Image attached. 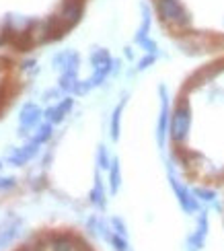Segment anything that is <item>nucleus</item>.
I'll use <instances>...</instances> for the list:
<instances>
[{"instance_id":"f257e3e1","label":"nucleus","mask_w":224,"mask_h":251,"mask_svg":"<svg viewBox=\"0 0 224 251\" xmlns=\"http://www.w3.org/2000/svg\"><path fill=\"white\" fill-rule=\"evenodd\" d=\"M156 4V13L169 27L173 29H187L189 27V19L187 13L183 10L179 0H154Z\"/></svg>"},{"instance_id":"f03ea898","label":"nucleus","mask_w":224,"mask_h":251,"mask_svg":"<svg viewBox=\"0 0 224 251\" xmlns=\"http://www.w3.org/2000/svg\"><path fill=\"white\" fill-rule=\"evenodd\" d=\"M189 124H191V116H189L187 103H179V105L175 107V111L171 113V124H169L171 138H173L175 144H181L187 138Z\"/></svg>"},{"instance_id":"7ed1b4c3","label":"nucleus","mask_w":224,"mask_h":251,"mask_svg":"<svg viewBox=\"0 0 224 251\" xmlns=\"http://www.w3.org/2000/svg\"><path fill=\"white\" fill-rule=\"evenodd\" d=\"M169 179H171V187H173V192H175V196H177V200H179L181 208H183L187 214L198 212V208H199L198 198H194V194H191L187 187L173 175V169H171V167H169Z\"/></svg>"},{"instance_id":"20e7f679","label":"nucleus","mask_w":224,"mask_h":251,"mask_svg":"<svg viewBox=\"0 0 224 251\" xmlns=\"http://www.w3.org/2000/svg\"><path fill=\"white\" fill-rule=\"evenodd\" d=\"M158 95H161V113H158V124H156V142H158V149H165V138H167V128L171 124V116H169L167 89L163 85L158 87Z\"/></svg>"},{"instance_id":"39448f33","label":"nucleus","mask_w":224,"mask_h":251,"mask_svg":"<svg viewBox=\"0 0 224 251\" xmlns=\"http://www.w3.org/2000/svg\"><path fill=\"white\" fill-rule=\"evenodd\" d=\"M68 29L74 27L82 17V0H64L60 6V13L56 15Z\"/></svg>"},{"instance_id":"423d86ee","label":"nucleus","mask_w":224,"mask_h":251,"mask_svg":"<svg viewBox=\"0 0 224 251\" xmlns=\"http://www.w3.org/2000/svg\"><path fill=\"white\" fill-rule=\"evenodd\" d=\"M44 116V111H41L35 103H25L23 107H21V113H19V122H21V132H25L27 128H33L37 126V122L41 120Z\"/></svg>"},{"instance_id":"0eeeda50","label":"nucleus","mask_w":224,"mask_h":251,"mask_svg":"<svg viewBox=\"0 0 224 251\" xmlns=\"http://www.w3.org/2000/svg\"><path fill=\"white\" fill-rule=\"evenodd\" d=\"M37 152H39V144H35L33 140H31L27 146H23V149L10 151V154H8V163H10V165H15V167H21V165H25L27 161L33 159Z\"/></svg>"},{"instance_id":"6e6552de","label":"nucleus","mask_w":224,"mask_h":251,"mask_svg":"<svg viewBox=\"0 0 224 251\" xmlns=\"http://www.w3.org/2000/svg\"><path fill=\"white\" fill-rule=\"evenodd\" d=\"M78 64H80V58L74 50H66L54 58V66L60 72H78Z\"/></svg>"},{"instance_id":"1a4fd4ad","label":"nucleus","mask_w":224,"mask_h":251,"mask_svg":"<svg viewBox=\"0 0 224 251\" xmlns=\"http://www.w3.org/2000/svg\"><path fill=\"white\" fill-rule=\"evenodd\" d=\"M206 235H208V214H206V210H204V212H199V218H198V231H196L194 235H189V239H187L189 251L201 249Z\"/></svg>"},{"instance_id":"9d476101","label":"nucleus","mask_w":224,"mask_h":251,"mask_svg":"<svg viewBox=\"0 0 224 251\" xmlns=\"http://www.w3.org/2000/svg\"><path fill=\"white\" fill-rule=\"evenodd\" d=\"M72 105H74V99L66 97V99H62L58 105L48 107V109H46V118H48V122H50V124H60L64 118L68 116V111L72 109Z\"/></svg>"},{"instance_id":"9b49d317","label":"nucleus","mask_w":224,"mask_h":251,"mask_svg":"<svg viewBox=\"0 0 224 251\" xmlns=\"http://www.w3.org/2000/svg\"><path fill=\"white\" fill-rule=\"evenodd\" d=\"M19 228H21V221H19V218H10V221L4 226H0V249L8 247L10 243L15 241L17 235H19Z\"/></svg>"},{"instance_id":"f8f14e48","label":"nucleus","mask_w":224,"mask_h":251,"mask_svg":"<svg viewBox=\"0 0 224 251\" xmlns=\"http://www.w3.org/2000/svg\"><path fill=\"white\" fill-rule=\"evenodd\" d=\"M91 62H93V66L95 70H101V72H111V66H113V60L109 56V51L107 50H103V48H97V50H93V54H91Z\"/></svg>"},{"instance_id":"ddd939ff","label":"nucleus","mask_w":224,"mask_h":251,"mask_svg":"<svg viewBox=\"0 0 224 251\" xmlns=\"http://www.w3.org/2000/svg\"><path fill=\"white\" fill-rule=\"evenodd\" d=\"M89 198H91V204H93L95 208H99V210H105V206H107V198H105V187H103V181H101L99 173H95V185H93Z\"/></svg>"},{"instance_id":"4468645a","label":"nucleus","mask_w":224,"mask_h":251,"mask_svg":"<svg viewBox=\"0 0 224 251\" xmlns=\"http://www.w3.org/2000/svg\"><path fill=\"white\" fill-rule=\"evenodd\" d=\"M148 31H150V13H148V6L142 4V25H140V29H138V33L134 37V41L138 46H140L144 39H148Z\"/></svg>"},{"instance_id":"2eb2a0df","label":"nucleus","mask_w":224,"mask_h":251,"mask_svg":"<svg viewBox=\"0 0 224 251\" xmlns=\"http://www.w3.org/2000/svg\"><path fill=\"white\" fill-rule=\"evenodd\" d=\"M125 107V97L120 101V105L113 109V116H111V140L120 138V120H122V111Z\"/></svg>"},{"instance_id":"dca6fc26","label":"nucleus","mask_w":224,"mask_h":251,"mask_svg":"<svg viewBox=\"0 0 224 251\" xmlns=\"http://www.w3.org/2000/svg\"><path fill=\"white\" fill-rule=\"evenodd\" d=\"M122 183V173H120V161L113 159L111 167H109V185H111V194H117Z\"/></svg>"},{"instance_id":"f3484780","label":"nucleus","mask_w":224,"mask_h":251,"mask_svg":"<svg viewBox=\"0 0 224 251\" xmlns=\"http://www.w3.org/2000/svg\"><path fill=\"white\" fill-rule=\"evenodd\" d=\"M78 72H62L60 75V89L62 91H66V93H74V87H76V78Z\"/></svg>"},{"instance_id":"a211bd4d","label":"nucleus","mask_w":224,"mask_h":251,"mask_svg":"<svg viewBox=\"0 0 224 251\" xmlns=\"http://www.w3.org/2000/svg\"><path fill=\"white\" fill-rule=\"evenodd\" d=\"M51 126H54V124H44V126H39V130L33 134V138H31V140H33L35 144H44V142H48L50 138H51V132H54V128H51Z\"/></svg>"},{"instance_id":"6ab92c4d","label":"nucleus","mask_w":224,"mask_h":251,"mask_svg":"<svg viewBox=\"0 0 224 251\" xmlns=\"http://www.w3.org/2000/svg\"><path fill=\"white\" fill-rule=\"evenodd\" d=\"M51 251H72L70 237H66V235L54 237V241H51Z\"/></svg>"},{"instance_id":"aec40b11","label":"nucleus","mask_w":224,"mask_h":251,"mask_svg":"<svg viewBox=\"0 0 224 251\" xmlns=\"http://www.w3.org/2000/svg\"><path fill=\"white\" fill-rule=\"evenodd\" d=\"M97 163H99V169H109L111 167V159H109V151H107V146H99V151H97Z\"/></svg>"},{"instance_id":"412c9836","label":"nucleus","mask_w":224,"mask_h":251,"mask_svg":"<svg viewBox=\"0 0 224 251\" xmlns=\"http://www.w3.org/2000/svg\"><path fill=\"white\" fill-rule=\"evenodd\" d=\"M111 245H113L115 251H127V249H130V245H127V239L122 237V235H115V233L111 237Z\"/></svg>"},{"instance_id":"4be33fe9","label":"nucleus","mask_w":224,"mask_h":251,"mask_svg":"<svg viewBox=\"0 0 224 251\" xmlns=\"http://www.w3.org/2000/svg\"><path fill=\"white\" fill-rule=\"evenodd\" d=\"M111 226H113V233L115 235H122V237L127 239V228H125V225H124V221H122L120 216H113L111 218Z\"/></svg>"},{"instance_id":"5701e85b","label":"nucleus","mask_w":224,"mask_h":251,"mask_svg":"<svg viewBox=\"0 0 224 251\" xmlns=\"http://www.w3.org/2000/svg\"><path fill=\"white\" fill-rule=\"evenodd\" d=\"M154 60H156V54H146L140 62H138V66H136V68H138V70H146L148 66H152V64H154Z\"/></svg>"},{"instance_id":"b1692460","label":"nucleus","mask_w":224,"mask_h":251,"mask_svg":"<svg viewBox=\"0 0 224 251\" xmlns=\"http://www.w3.org/2000/svg\"><path fill=\"white\" fill-rule=\"evenodd\" d=\"M17 185L15 177H0V192H6V190H13Z\"/></svg>"},{"instance_id":"393cba45","label":"nucleus","mask_w":224,"mask_h":251,"mask_svg":"<svg viewBox=\"0 0 224 251\" xmlns=\"http://www.w3.org/2000/svg\"><path fill=\"white\" fill-rule=\"evenodd\" d=\"M91 89H93V87H91L89 80H78L76 87H74V95H84V93H89Z\"/></svg>"},{"instance_id":"a878e982","label":"nucleus","mask_w":224,"mask_h":251,"mask_svg":"<svg viewBox=\"0 0 224 251\" xmlns=\"http://www.w3.org/2000/svg\"><path fill=\"white\" fill-rule=\"evenodd\" d=\"M146 51H148V54H156V51H158V46H156V41H152V39H144L142 41V44H140Z\"/></svg>"},{"instance_id":"bb28decb","label":"nucleus","mask_w":224,"mask_h":251,"mask_svg":"<svg viewBox=\"0 0 224 251\" xmlns=\"http://www.w3.org/2000/svg\"><path fill=\"white\" fill-rule=\"evenodd\" d=\"M196 196L206 202H214V192H210V190H196Z\"/></svg>"},{"instance_id":"cd10ccee","label":"nucleus","mask_w":224,"mask_h":251,"mask_svg":"<svg viewBox=\"0 0 224 251\" xmlns=\"http://www.w3.org/2000/svg\"><path fill=\"white\" fill-rule=\"evenodd\" d=\"M44 97H46L48 101H51V99H56V97H58V91H56V89H54V91H46V95H44Z\"/></svg>"},{"instance_id":"c85d7f7f","label":"nucleus","mask_w":224,"mask_h":251,"mask_svg":"<svg viewBox=\"0 0 224 251\" xmlns=\"http://www.w3.org/2000/svg\"><path fill=\"white\" fill-rule=\"evenodd\" d=\"M0 103H2V89H0Z\"/></svg>"},{"instance_id":"c756f323","label":"nucleus","mask_w":224,"mask_h":251,"mask_svg":"<svg viewBox=\"0 0 224 251\" xmlns=\"http://www.w3.org/2000/svg\"><path fill=\"white\" fill-rule=\"evenodd\" d=\"M0 167H2V163H0Z\"/></svg>"},{"instance_id":"7c9ffc66","label":"nucleus","mask_w":224,"mask_h":251,"mask_svg":"<svg viewBox=\"0 0 224 251\" xmlns=\"http://www.w3.org/2000/svg\"><path fill=\"white\" fill-rule=\"evenodd\" d=\"M127 251H132V249H127Z\"/></svg>"}]
</instances>
